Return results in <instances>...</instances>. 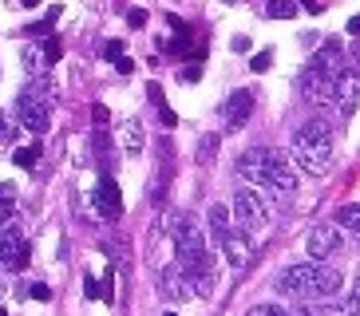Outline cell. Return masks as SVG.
<instances>
[{
	"instance_id": "6da1fadb",
	"label": "cell",
	"mask_w": 360,
	"mask_h": 316,
	"mask_svg": "<svg viewBox=\"0 0 360 316\" xmlns=\"http://www.w3.org/2000/svg\"><path fill=\"white\" fill-rule=\"evenodd\" d=\"M277 293L285 296H337L340 293V273L325 261H301L289 265L285 273L277 277Z\"/></svg>"
},
{
	"instance_id": "7a4b0ae2",
	"label": "cell",
	"mask_w": 360,
	"mask_h": 316,
	"mask_svg": "<svg viewBox=\"0 0 360 316\" xmlns=\"http://www.w3.org/2000/svg\"><path fill=\"white\" fill-rule=\"evenodd\" d=\"M293 158H297V166L305 170V174L325 178L328 170H333V126H328L325 119L305 123L293 135Z\"/></svg>"
},
{
	"instance_id": "3957f363",
	"label": "cell",
	"mask_w": 360,
	"mask_h": 316,
	"mask_svg": "<svg viewBox=\"0 0 360 316\" xmlns=\"http://www.w3.org/2000/svg\"><path fill=\"white\" fill-rule=\"evenodd\" d=\"M170 233H174V253H179V269L186 277H202L214 269V253L210 245H206V237H202V230L194 225L186 213H179L174 218V225H170Z\"/></svg>"
},
{
	"instance_id": "277c9868",
	"label": "cell",
	"mask_w": 360,
	"mask_h": 316,
	"mask_svg": "<svg viewBox=\"0 0 360 316\" xmlns=\"http://www.w3.org/2000/svg\"><path fill=\"white\" fill-rule=\"evenodd\" d=\"M16 119H20V126L32 131V135H44V131H48V123H52V99L44 95V84L20 91V99H16Z\"/></svg>"
},
{
	"instance_id": "5b68a950",
	"label": "cell",
	"mask_w": 360,
	"mask_h": 316,
	"mask_svg": "<svg viewBox=\"0 0 360 316\" xmlns=\"http://www.w3.org/2000/svg\"><path fill=\"white\" fill-rule=\"evenodd\" d=\"M233 221L242 225V233H262L265 230V206L254 190H238L233 194Z\"/></svg>"
},
{
	"instance_id": "8992f818",
	"label": "cell",
	"mask_w": 360,
	"mask_h": 316,
	"mask_svg": "<svg viewBox=\"0 0 360 316\" xmlns=\"http://www.w3.org/2000/svg\"><path fill=\"white\" fill-rule=\"evenodd\" d=\"M0 265L4 269H24L28 265V237L16 225H4L0 230Z\"/></svg>"
},
{
	"instance_id": "52a82bcc",
	"label": "cell",
	"mask_w": 360,
	"mask_h": 316,
	"mask_svg": "<svg viewBox=\"0 0 360 316\" xmlns=\"http://www.w3.org/2000/svg\"><path fill=\"white\" fill-rule=\"evenodd\" d=\"M345 237H340V225H313L309 233V261H328L337 257Z\"/></svg>"
},
{
	"instance_id": "ba28073f",
	"label": "cell",
	"mask_w": 360,
	"mask_h": 316,
	"mask_svg": "<svg viewBox=\"0 0 360 316\" xmlns=\"http://www.w3.org/2000/svg\"><path fill=\"white\" fill-rule=\"evenodd\" d=\"M262 186H274V190H281V194H293V190H297V170L289 166V158H285V154L269 150V162H265Z\"/></svg>"
},
{
	"instance_id": "9c48e42d",
	"label": "cell",
	"mask_w": 360,
	"mask_h": 316,
	"mask_svg": "<svg viewBox=\"0 0 360 316\" xmlns=\"http://www.w3.org/2000/svg\"><path fill=\"white\" fill-rule=\"evenodd\" d=\"M356 103H360V72L352 67V72H340L337 75V95H333V107L349 119L352 111H356Z\"/></svg>"
},
{
	"instance_id": "30bf717a",
	"label": "cell",
	"mask_w": 360,
	"mask_h": 316,
	"mask_svg": "<svg viewBox=\"0 0 360 316\" xmlns=\"http://www.w3.org/2000/svg\"><path fill=\"white\" fill-rule=\"evenodd\" d=\"M340 63H345V48H340L337 40H325V44L317 48V52H313V60H309V72H317V75H333V79H337V75L345 72Z\"/></svg>"
},
{
	"instance_id": "8fae6325",
	"label": "cell",
	"mask_w": 360,
	"mask_h": 316,
	"mask_svg": "<svg viewBox=\"0 0 360 316\" xmlns=\"http://www.w3.org/2000/svg\"><path fill=\"white\" fill-rule=\"evenodd\" d=\"M254 115V91L242 87V91H233L222 107V119H226V131H242V123Z\"/></svg>"
},
{
	"instance_id": "7c38bea8",
	"label": "cell",
	"mask_w": 360,
	"mask_h": 316,
	"mask_svg": "<svg viewBox=\"0 0 360 316\" xmlns=\"http://www.w3.org/2000/svg\"><path fill=\"white\" fill-rule=\"evenodd\" d=\"M96 210L103 213V218H119L123 213V194H119V182L115 178H99V186H96Z\"/></svg>"
},
{
	"instance_id": "4fadbf2b",
	"label": "cell",
	"mask_w": 360,
	"mask_h": 316,
	"mask_svg": "<svg viewBox=\"0 0 360 316\" xmlns=\"http://www.w3.org/2000/svg\"><path fill=\"white\" fill-rule=\"evenodd\" d=\"M265 162H269V150H265V147L245 150V154L238 158V174H242L245 182H257V186H262V178H265Z\"/></svg>"
},
{
	"instance_id": "5bb4252c",
	"label": "cell",
	"mask_w": 360,
	"mask_h": 316,
	"mask_svg": "<svg viewBox=\"0 0 360 316\" xmlns=\"http://www.w3.org/2000/svg\"><path fill=\"white\" fill-rule=\"evenodd\" d=\"M222 253H226V261H230L233 269H245V265H250V242L238 237V233H226L222 237Z\"/></svg>"
},
{
	"instance_id": "9a60e30c",
	"label": "cell",
	"mask_w": 360,
	"mask_h": 316,
	"mask_svg": "<svg viewBox=\"0 0 360 316\" xmlns=\"http://www.w3.org/2000/svg\"><path fill=\"white\" fill-rule=\"evenodd\" d=\"M119 143H123V150H127L131 158H139L143 147H147V143H143V123H139V119H127V123L119 126Z\"/></svg>"
},
{
	"instance_id": "2e32d148",
	"label": "cell",
	"mask_w": 360,
	"mask_h": 316,
	"mask_svg": "<svg viewBox=\"0 0 360 316\" xmlns=\"http://www.w3.org/2000/svg\"><path fill=\"white\" fill-rule=\"evenodd\" d=\"M24 72L32 75L36 84H48V55H44V48H24Z\"/></svg>"
},
{
	"instance_id": "e0dca14e",
	"label": "cell",
	"mask_w": 360,
	"mask_h": 316,
	"mask_svg": "<svg viewBox=\"0 0 360 316\" xmlns=\"http://www.w3.org/2000/svg\"><path fill=\"white\" fill-rule=\"evenodd\" d=\"M186 284H191V277L182 273V269H179V273L170 269V273L162 277V293H167V296H179V301H186V296H191V289H186Z\"/></svg>"
},
{
	"instance_id": "ac0fdd59",
	"label": "cell",
	"mask_w": 360,
	"mask_h": 316,
	"mask_svg": "<svg viewBox=\"0 0 360 316\" xmlns=\"http://www.w3.org/2000/svg\"><path fill=\"white\" fill-rule=\"evenodd\" d=\"M12 213H16V190L8 182H0V230L12 225Z\"/></svg>"
},
{
	"instance_id": "d6986e66",
	"label": "cell",
	"mask_w": 360,
	"mask_h": 316,
	"mask_svg": "<svg viewBox=\"0 0 360 316\" xmlns=\"http://www.w3.org/2000/svg\"><path fill=\"white\" fill-rule=\"evenodd\" d=\"M206 225H210L214 237H226V233H230V210H226V206H210V213H206Z\"/></svg>"
},
{
	"instance_id": "ffe728a7",
	"label": "cell",
	"mask_w": 360,
	"mask_h": 316,
	"mask_svg": "<svg viewBox=\"0 0 360 316\" xmlns=\"http://www.w3.org/2000/svg\"><path fill=\"white\" fill-rule=\"evenodd\" d=\"M167 182H170V150L162 147V158H159V178H155V186H150V198L162 202V194H167Z\"/></svg>"
},
{
	"instance_id": "44dd1931",
	"label": "cell",
	"mask_w": 360,
	"mask_h": 316,
	"mask_svg": "<svg viewBox=\"0 0 360 316\" xmlns=\"http://www.w3.org/2000/svg\"><path fill=\"white\" fill-rule=\"evenodd\" d=\"M337 225H340V230L360 233V202H349V206H340V210H337Z\"/></svg>"
},
{
	"instance_id": "7402d4cb",
	"label": "cell",
	"mask_w": 360,
	"mask_h": 316,
	"mask_svg": "<svg viewBox=\"0 0 360 316\" xmlns=\"http://www.w3.org/2000/svg\"><path fill=\"white\" fill-rule=\"evenodd\" d=\"M269 16H274V20H293L297 16V0H269Z\"/></svg>"
},
{
	"instance_id": "603a6c76",
	"label": "cell",
	"mask_w": 360,
	"mask_h": 316,
	"mask_svg": "<svg viewBox=\"0 0 360 316\" xmlns=\"http://www.w3.org/2000/svg\"><path fill=\"white\" fill-rule=\"evenodd\" d=\"M12 162H16L20 170H36V162H40V147H16Z\"/></svg>"
},
{
	"instance_id": "cb8c5ba5",
	"label": "cell",
	"mask_w": 360,
	"mask_h": 316,
	"mask_svg": "<svg viewBox=\"0 0 360 316\" xmlns=\"http://www.w3.org/2000/svg\"><path fill=\"white\" fill-rule=\"evenodd\" d=\"M214 150H218V135H206L198 143V162H214Z\"/></svg>"
},
{
	"instance_id": "d4e9b609",
	"label": "cell",
	"mask_w": 360,
	"mask_h": 316,
	"mask_svg": "<svg viewBox=\"0 0 360 316\" xmlns=\"http://www.w3.org/2000/svg\"><path fill=\"white\" fill-rule=\"evenodd\" d=\"M245 316H289L285 308H277V305H257V308H250Z\"/></svg>"
},
{
	"instance_id": "484cf974",
	"label": "cell",
	"mask_w": 360,
	"mask_h": 316,
	"mask_svg": "<svg viewBox=\"0 0 360 316\" xmlns=\"http://www.w3.org/2000/svg\"><path fill=\"white\" fill-rule=\"evenodd\" d=\"M91 147H96V154H99V158H107V154H111V143H107V135H103V131H96V138H91Z\"/></svg>"
},
{
	"instance_id": "4316f807",
	"label": "cell",
	"mask_w": 360,
	"mask_h": 316,
	"mask_svg": "<svg viewBox=\"0 0 360 316\" xmlns=\"http://www.w3.org/2000/svg\"><path fill=\"white\" fill-rule=\"evenodd\" d=\"M44 55H48V63H56L60 55H64V44H60V40H48V44H44Z\"/></svg>"
},
{
	"instance_id": "83f0119b",
	"label": "cell",
	"mask_w": 360,
	"mask_h": 316,
	"mask_svg": "<svg viewBox=\"0 0 360 316\" xmlns=\"http://www.w3.org/2000/svg\"><path fill=\"white\" fill-rule=\"evenodd\" d=\"M269 60H274V52H257L254 60H250V67H254V72H265V67H269Z\"/></svg>"
},
{
	"instance_id": "f1b7e54d",
	"label": "cell",
	"mask_w": 360,
	"mask_h": 316,
	"mask_svg": "<svg viewBox=\"0 0 360 316\" xmlns=\"http://www.w3.org/2000/svg\"><path fill=\"white\" fill-rule=\"evenodd\" d=\"M127 24H131V28H143V24H147V12H143V8H131V12H127Z\"/></svg>"
},
{
	"instance_id": "f546056e",
	"label": "cell",
	"mask_w": 360,
	"mask_h": 316,
	"mask_svg": "<svg viewBox=\"0 0 360 316\" xmlns=\"http://www.w3.org/2000/svg\"><path fill=\"white\" fill-rule=\"evenodd\" d=\"M103 55H107V60H119V55H123V44H119V40H107V44H103Z\"/></svg>"
},
{
	"instance_id": "4dcf8cb0",
	"label": "cell",
	"mask_w": 360,
	"mask_h": 316,
	"mask_svg": "<svg viewBox=\"0 0 360 316\" xmlns=\"http://www.w3.org/2000/svg\"><path fill=\"white\" fill-rule=\"evenodd\" d=\"M28 293H32V301H52V289L48 284H32Z\"/></svg>"
},
{
	"instance_id": "1f68e13d",
	"label": "cell",
	"mask_w": 360,
	"mask_h": 316,
	"mask_svg": "<svg viewBox=\"0 0 360 316\" xmlns=\"http://www.w3.org/2000/svg\"><path fill=\"white\" fill-rule=\"evenodd\" d=\"M111 63L119 67V75H131V72H135V63H131L127 55H119V60H111Z\"/></svg>"
},
{
	"instance_id": "d6a6232c",
	"label": "cell",
	"mask_w": 360,
	"mask_h": 316,
	"mask_svg": "<svg viewBox=\"0 0 360 316\" xmlns=\"http://www.w3.org/2000/svg\"><path fill=\"white\" fill-rule=\"evenodd\" d=\"M349 316H360V281H356V289H352V305H349Z\"/></svg>"
},
{
	"instance_id": "836d02e7",
	"label": "cell",
	"mask_w": 360,
	"mask_h": 316,
	"mask_svg": "<svg viewBox=\"0 0 360 316\" xmlns=\"http://www.w3.org/2000/svg\"><path fill=\"white\" fill-rule=\"evenodd\" d=\"M91 119H96V123H107V119H111V111H107V107H91Z\"/></svg>"
},
{
	"instance_id": "e575fe53",
	"label": "cell",
	"mask_w": 360,
	"mask_h": 316,
	"mask_svg": "<svg viewBox=\"0 0 360 316\" xmlns=\"http://www.w3.org/2000/svg\"><path fill=\"white\" fill-rule=\"evenodd\" d=\"M8 138H12V123L0 115V143H8Z\"/></svg>"
},
{
	"instance_id": "d590c367",
	"label": "cell",
	"mask_w": 360,
	"mask_h": 316,
	"mask_svg": "<svg viewBox=\"0 0 360 316\" xmlns=\"http://www.w3.org/2000/svg\"><path fill=\"white\" fill-rule=\"evenodd\" d=\"M48 28H52V24H48V20H44V24H32V28H24V36H44V32H48Z\"/></svg>"
},
{
	"instance_id": "8d00e7d4",
	"label": "cell",
	"mask_w": 360,
	"mask_h": 316,
	"mask_svg": "<svg viewBox=\"0 0 360 316\" xmlns=\"http://www.w3.org/2000/svg\"><path fill=\"white\" fill-rule=\"evenodd\" d=\"M84 293H87V296H99V284L91 281V277H87V281H84Z\"/></svg>"
},
{
	"instance_id": "74e56055",
	"label": "cell",
	"mask_w": 360,
	"mask_h": 316,
	"mask_svg": "<svg viewBox=\"0 0 360 316\" xmlns=\"http://www.w3.org/2000/svg\"><path fill=\"white\" fill-rule=\"evenodd\" d=\"M349 32H352V36H360V16H352V20H349Z\"/></svg>"
},
{
	"instance_id": "f35d334b",
	"label": "cell",
	"mask_w": 360,
	"mask_h": 316,
	"mask_svg": "<svg viewBox=\"0 0 360 316\" xmlns=\"http://www.w3.org/2000/svg\"><path fill=\"white\" fill-rule=\"evenodd\" d=\"M36 4H40V0H20V8H36Z\"/></svg>"
},
{
	"instance_id": "ab89813d",
	"label": "cell",
	"mask_w": 360,
	"mask_h": 316,
	"mask_svg": "<svg viewBox=\"0 0 360 316\" xmlns=\"http://www.w3.org/2000/svg\"><path fill=\"white\" fill-rule=\"evenodd\" d=\"M167 316H174V312H167Z\"/></svg>"
},
{
	"instance_id": "60d3db41",
	"label": "cell",
	"mask_w": 360,
	"mask_h": 316,
	"mask_svg": "<svg viewBox=\"0 0 360 316\" xmlns=\"http://www.w3.org/2000/svg\"><path fill=\"white\" fill-rule=\"evenodd\" d=\"M0 316H4V312H0Z\"/></svg>"
}]
</instances>
